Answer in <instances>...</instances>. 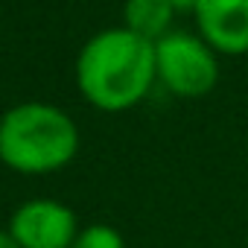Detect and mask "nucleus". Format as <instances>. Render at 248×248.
<instances>
[{
  "mask_svg": "<svg viewBox=\"0 0 248 248\" xmlns=\"http://www.w3.org/2000/svg\"><path fill=\"white\" fill-rule=\"evenodd\" d=\"M70 248H126V239H123V233L117 228L96 222V225L82 228Z\"/></svg>",
  "mask_w": 248,
  "mask_h": 248,
  "instance_id": "obj_7",
  "label": "nucleus"
},
{
  "mask_svg": "<svg viewBox=\"0 0 248 248\" xmlns=\"http://www.w3.org/2000/svg\"><path fill=\"white\" fill-rule=\"evenodd\" d=\"M193 18L199 35L219 56L248 53V0H199Z\"/></svg>",
  "mask_w": 248,
  "mask_h": 248,
  "instance_id": "obj_5",
  "label": "nucleus"
},
{
  "mask_svg": "<svg viewBox=\"0 0 248 248\" xmlns=\"http://www.w3.org/2000/svg\"><path fill=\"white\" fill-rule=\"evenodd\" d=\"M175 15L178 12L170 0H126V6H123V27L155 44L158 38L172 32Z\"/></svg>",
  "mask_w": 248,
  "mask_h": 248,
  "instance_id": "obj_6",
  "label": "nucleus"
},
{
  "mask_svg": "<svg viewBox=\"0 0 248 248\" xmlns=\"http://www.w3.org/2000/svg\"><path fill=\"white\" fill-rule=\"evenodd\" d=\"M170 3L175 6V12H193L199 0H170Z\"/></svg>",
  "mask_w": 248,
  "mask_h": 248,
  "instance_id": "obj_8",
  "label": "nucleus"
},
{
  "mask_svg": "<svg viewBox=\"0 0 248 248\" xmlns=\"http://www.w3.org/2000/svg\"><path fill=\"white\" fill-rule=\"evenodd\" d=\"M219 53L196 32L172 30L155 41V70L158 82L184 99L204 96L219 82Z\"/></svg>",
  "mask_w": 248,
  "mask_h": 248,
  "instance_id": "obj_3",
  "label": "nucleus"
},
{
  "mask_svg": "<svg viewBox=\"0 0 248 248\" xmlns=\"http://www.w3.org/2000/svg\"><path fill=\"white\" fill-rule=\"evenodd\" d=\"M0 123H3V114H0Z\"/></svg>",
  "mask_w": 248,
  "mask_h": 248,
  "instance_id": "obj_10",
  "label": "nucleus"
},
{
  "mask_svg": "<svg viewBox=\"0 0 248 248\" xmlns=\"http://www.w3.org/2000/svg\"><path fill=\"white\" fill-rule=\"evenodd\" d=\"M0 248H21V245L12 239V233H9V231H3V228H0Z\"/></svg>",
  "mask_w": 248,
  "mask_h": 248,
  "instance_id": "obj_9",
  "label": "nucleus"
},
{
  "mask_svg": "<svg viewBox=\"0 0 248 248\" xmlns=\"http://www.w3.org/2000/svg\"><path fill=\"white\" fill-rule=\"evenodd\" d=\"M76 88L88 105L105 114L129 111L152 91L155 44L126 27H111L91 35L76 56Z\"/></svg>",
  "mask_w": 248,
  "mask_h": 248,
  "instance_id": "obj_1",
  "label": "nucleus"
},
{
  "mask_svg": "<svg viewBox=\"0 0 248 248\" xmlns=\"http://www.w3.org/2000/svg\"><path fill=\"white\" fill-rule=\"evenodd\" d=\"M6 231L21 248H70L82 228L64 202L30 199L15 207Z\"/></svg>",
  "mask_w": 248,
  "mask_h": 248,
  "instance_id": "obj_4",
  "label": "nucleus"
},
{
  "mask_svg": "<svg viewBox=\"0 0 248 248\" xmlns=\"http://www.w3.org/2000/svg\"><path fill=\"white\" fill-rule=\"evenodd\" d=\"M79 152V129L53 102H21L3 111L0 164L21 175H50L64 170Z\"/></svg>",
  "mask_w": 248,
  "mask_h": 248,
  "instance_id": "obj_2",
  "label": "nucleus"
}]
</instances>
